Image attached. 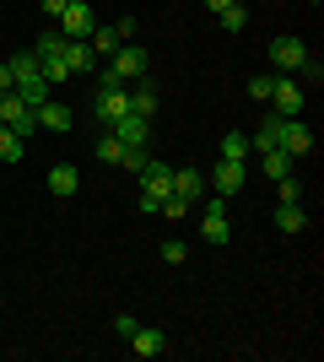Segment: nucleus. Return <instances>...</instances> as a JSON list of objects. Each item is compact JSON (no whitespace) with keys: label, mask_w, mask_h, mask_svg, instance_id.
<instances>
[{"label":"nucleus","mask_w":324,"mask_h":362,"mask_svg":"<svg viewBox=\"0 0 324 362\" xmlns=\"http://www.w3.org/2000/svg\"><path fill=\"white\" fill-rule=\"evenodd\" d=\"M276 227H281V233H303V227H308L303 200H281V206H276Z\"/></svg>","instance_id":"nucleus-17"},{"label":"nucleus","mask_w":324,"mask_h":362,"mask_svg":"<svg viewBox=\"0 0 324 362\" xmlns=\"http://www.w3.org/2000/svg\"><path fill=\"white\" fill-rule=\"evenodd\" d=\"M313 6H319V0H313Z\"/></svg>","instance_id":"nucleus-36"},{"label":"nucleus","mask_w":324,"mask_h":362,"mask_svg":"<svg viewBox=\"0 0 324 362\" xmlns=\"http://www.w3.org/2000/svg\"><path fill=\"white\" fill-rule=\"evenodd\" d=\"M0 92H16V76H11V60H0Z\"/></svg>","instance_id":"nucleus-33"},{"label":"nucleus","mask_w":324,"mask_h":362,"mask_svg":"<svg viewBox=\"0 0 324 362\" xmlns=\"http://www.w3.org/2000/svg\"><path fill=\"white\" fill-rule=\"evenodd\" d=\"M0 124H6V130H16V136L28 141L32 130H38V114H32V108L22 103L16 92H0Z\"/></svg>","instance_id":"nucleus-3"},{"label":"nucleus","mask_w":324,"mask_h":362,"mask_svg":"<svg viewBox=\"0 0 324 362\" xmlns=\"http://www.w3.org/2000/svg\"><path fill=\"white\" fill-rule=\"evenodd\" d=\"M205 6H211V11H227V6H238V0H205Z\"/></svg>","instance_id":"nucleus-35"},{"label":"nucleus","mask_w":324,"mask_h":362,"mask_svg":"<svg viewBox=\"0 0 324 362\" xmlns=\"http://www.w3.org/2000/svg\"><path fill=\"white\" fill-rule=\"evenodd\" d=\"M162 259H168V265H184V259H189V249H184L179 238H168V243H162Z\"/></svg>","instance_id":"nucleus-28"},{"label":"nucleus","mask_w":324,"mask_h":362,"mask_svg":"<svg viewBox=\"0 0 324 362\" xmlns=\"http://www.w3.org/2000/svg\"><path fill=\"white\" fill-rule=\"evenodd\" d=\"M303 81H292V76H270V114H281V119H297L303 114Z\"/></svg>","instance_id":"nucleus-2"},{"label":"nucleus","mask_w":324,"mask_h":362,"mask_svg":"<svg viewBox=\"0 0 324 362\" xmlns=\"http://www.w3.org/2000/svg\"><path fill=\"white\" fill-rule=\"evenodd\" d=\"M260 168L270 173V179H287V173H292V157H287L281 146H270V151H260Z\"/></svg>","instance_id":"nucleus-20"},{"label":"nucleus","mask_w":324,"mask_h":362,"mask_svg":"<svg viewBox=\"0 0 324 362\" xmlns=\"http://www.w3.org/2000/svg\"><path fill=\"white\" fill-rule=\"evenodd\" d=\"M97 157H103V163H119V157H124V141L114 136V130H103V136H97Z\"/></svg>","instance_id":"nucleus-24"},{"label":"nucleus","mask_w":324,"mask_h":362,"mask_svg":"<svg viewBox=\"0 0 324 362\" xmlns=\"http://www.w3.org/2000/svg\"><path fill=\"white\" fill-rule=\"evenodd\" d=\"M76 189H81V173H76V168H71V163H54V168H49V195L71 200V195H76Z\"/></svg>","instance_id":"nucleus-15"},{"label":"nucleus","mask_w":324,"mask_h":362,"mask_svg":"<svg viewBox=\"0 0 324 362\" xmlns=\"http://www.w3.org/2000/svg\"><path fill=\"white\" fill-rule=\"evenodd\" d=\"M281 124H287V119H281V114H270V119H265L260 130L248 136V146H254V151H270V146H281Z\"/></svg>","instance_id":"nucleus-19"},{"label":"nucleus","mask_w":324,"mask_h":362,"mask_svg":"<svg viewBox=\"0 0 324 362\" xmlns=\"http://www.w3.org/2000/svg\"><path fill=\"white\" fill-rule=\"evenodd\" d=\"M303 60H308L303 38H276V44H270V65H276V71H297Z\"/></svg>","instance_id":"nucleus-12"},{"label":"nucleus","mask_w":324,"mask_h":362,"mask_svg":"<svg viewBox=\"0 0 324 362\" xmlns=\"http://www.w3.org/2000/svg\"><path fill=\"white\" fill-rule=\"evenodd\" d=\"M92 114H97V124H114L119 114H130V87H114V92H97L92 98Z\"/></svg>","instance_id":"nucleus-7"},{"label":"nucleus","mask_w":324,"mask_h":362,"mask_svg":"<svg viewBox=\"0 0 324 362\" xmlns=\"http://www.w3.org/2000/svg\"><path fill=\"white\" fill-rule=\"evenodd\" d=\"M281 184V200H303V184L292 179V173H287V179H276Z\"/></svg>","instance_id":"nucleus-30"},{"label":"nucleus","mask_w":324,"mask_h":362,"mask_svg":"<svg viewBox=\"0 0 324 362\" xmlns=\"http://www.w3.org/2000/svg\"><path fill=\"white\" fill-rule=\"evenodd\" d=\"M157 108H162L157 87H146V81H140V87H130V114H140V119H152Z\"/></svg>","instance_id":"nucleus-18"},{"label":"nucleus","mask_w":324,"mask_h":362,"mask_svg":"<svg viewBox=\"0 0 324 362\" xmlns=\"http://www.w3.org/2000/svg\"><path fill=\"white\" fill-rule=\"evenodd\" d=\"M108 130H114L124 146H146V136H152V119H140V114H119Z\"/></svg>","instance_id":"nucleus-11"},{"label":"nucleus","mask_w":324,"mask_h":362,"mask_svg":"<svg viewBox=\"0 0 324 362\" xmlns=\"http://www.w3.org/2000/svg\"><path fill=\"white\" fill-rule=\"evenodd\" d=\"M87 44H92L97 54H119L124 38H119V28H92V33H87Z\"/></svg>","instance_id":"nucleus-21"},{"label":"nucleus","mask_w":324,"mask_h":362,"mask_svg":"<svg viewBox=\"0 0 324 362\" xmlns=\"http://www.w3.org/2000/svg\"><path fill=\"white\" fill-rule=\"evenodd\" d=\"M32 114H38V130H54V136H65V130L76 124V114H71L65 103H38Z\"/></svg>","instance_id":"nucleus-14"},{"label":"nucleus","mask_w":324,"mask_h":362,"mask_svg":"<svg viewBox=\"0 0 324 362\" xmlns=\"http://www.w3.org/2000/svg\"><path fill=\"white\" fill-rule=\"evenodd\" d=\"M227 233H232V222H227V200H222V195H216V200H205V216H200V238L222 249V243H227Z\"/></svg>","instance_id":"nucleus-5"},{"label":"nucleus","mask_w":324,"mask_h":362,"mask_svg":"<svg viewBox=\"0 0 324 362\" xmlns=\"http://www.w3.org/2000/svg\"><path fill=\"white\" fill-rule=\"evenodd\" d=\"M248 151H254V146H248L244 130H227V136H222V157H232V163H248Z\"/></svg>","instance_id":"nucleus-22"},{"label":"nucleus","mask_w":324,"mask_h":362,"mask_svg":"<svg viewBox=\"0 0 324 362\" xmlns=\"http://www.w3.org/2000/svg\"><path fill=\"white\" fill-rule=\"evenodd\" d=\"M22 151H28V141L16 136V130H6V124H0V163H22Z\"/></svg>","instance_id":"nucleus-23"},{"label":"nucleus","mask_w":324,"mask_h":362,"mask_svg":"<svg viewBox=\"0 0 324 362\" xmlns=\"http://www.w3.org/2000/svg\"><path fill=\"white\" fill-rule=\"evenodd\" d=\"M130 346H136V357H162V351H168V335L162 330H130Z\"/></svg>","instance_id":"nucleus-16"},{"label":"nucleus","mask_w":324,"mask_h":362,"mask_svg":"<svg viewBox=\"0 0 324 362\" xmlns=\"http://www.w3.org/2000/svg\"><path fill=\"white\" fill-rule=\"evenodd\" d=\"M11 76H16V98H22L28 108L49 103V81H44V71H38V60H32V49L11 54Z\"/></svg>","instance_id":"nucleus-1"},{"label":"nucleus","mask_w":324,"mask_h":362,"mask_svg":"<svg viewBox=\"0 0 324 362\" xmlns=\"http://www.w3.org/2000/svg\"><path fill=\"white\" fill-rule=\"evenodd\" d=\"M297 71H303V76H308V81H313V87H319V76H324V65H319V60H313V54H308V60L297 65Z\"/></svg>","instance_id":"nucleus-31"},{"label":"nucleus","mask_w":324,"mask_h":362,"mask_svg":"<svg viewBox=\"0 0 324 362\" xmlns=\"http://www.w3.org/2000/svg\"><path fill=\"white\" fill-rule=\"evenodd\" d=\"M119 168H130V173H140V168H146V146H124Z\"/></svg>","instance_id":"nucleus-26"},{"label":"nucleus","mask_w":324,"mask_h":362,"mask_svg":"<svg viewBox=\"0 0 324 362\" xmlns=\"http://www.w3.org/2000/svg\"><path fill=\"white\" fill-rule=\"evenodd\" d=\"M281 151H287L292 163H297V157H308V151H313V130L303 119H287V124H281Z\"/></svg>","instance_id":"nucleus-9"},{"label":"nucleus","mask_w":324,"mask_h":362,"mask_svg":"<svg viewBox=\"0 0 324 362\" xmlns=\"http://www.w3.org/2000/svg\"><path fill=\"white\" fill-rule=\"evenodd\" d=\"M146 49L140 44H119V54H114V76H119V81H140V76H146Z\"/></svg>","instance_id":"nucleus-8"},{"label":"nucleus","mask_w":324,"mask_h":362,"mask_svg":"<svg viewBox=\"0 0 324 362\" xmlns=\"http://www.w3.org/2000/svg\"><path fill=\"white\" fill-rule=\"evenodd\" d=\"M157 216H168V222H179V216H189V200L168 195V200H162V211H157Z\"/></svg>","instance_id":"nucleus-27"},{"label":"nucleus","mask_w":324,"mask_h":362,"mask_svg":"<svg viewBox=\"0 0 324 362\" xmlns=\"http://www.w3.org/2000/svg\"><path fill=\"white\" fill-rule=\"evenodd\" d=\"M92 28H97L92 0H65V11H60V38H87Z\"/></svg>","instance_id":"nucleus-4"},{"label":"nucleus","mask_w":324,"mask_h":362,"mask_svg":"<svg viewBox=\"0 0 324 362\" xmlns=\"http://www.w3.org/2000/svg\"><path fill=\"white\" fill-rule=\"evenodd\" d=\"M216 22H222V28H227V33H244V22H248L244 0H238V6H227V11H216Z\"/></svg>","instance_id":"nucleus-25"},{"label":"nucleus","mask_w":324,"mask_h":362,"mask_svg":"<svg viewBox=\"0 0 324 362\" xmlns=\"http://www.w3.org/2000/svg\"><path fill=\"white\" fill-rule=\"evenodd\" d=\"M65 65H71V76H92L97 71V49L87 44V38H65Z\"/></svg>","instance_id":"nucleus-10"},{"label":"nucleus","mask_w":324,"mask_h":362,"mask_svg":"<svg viewBox=\"0 0 324 362\" xmlns=\"http://www.w3.org/2000/svg\"><path fill=\"white\" fill-rule=\"evenodd\" d=\"M38 6H44L49 22H60V11H65V0H38Z\"/></svg>","instance_id":"nucleus-34"},{"label":"nucleus","mask_w":324,"mask_h":362,"mask_svg":"<svg viewBox=\"0 0 324 362\" xmlns=\"http://www.w3.org/2000/svg\"><path fill=\"white\" fill-rule=\"evenodd\" d=\"M114 87H124V81H119V76H114V65H108V71L97 76V92H114Z\"/></svg>","instance_id":"nucleus-32"},{"label":"nucleus","mask_w":324,"mask_h":362,"mask_svg":"<svg viewBox=\"0 0 324 362\" xmlns=\"http://www.w3.org/2000/svg\"><path fill=\"white\" fill-rule=\"evenodd\" d=\"M248 98H254V103H270V76H254V81H248Z\"/></svg>","instance_id":"nucleus-29"},{"label":"nucleus","mask_w":324,"mask_h":362,"mask_svg":"<svg viewBox=\"0 0 324 362\" xmlns=\"http://www.w3.org/2000/svg\"><path fill=\"white\" fill-rule=\"evenodd\" d=\"M173 195L195 206V200L205 195V173H200V168H173Z\"/></svg>","instance_id":"nucleus-13"},{"label":"nucleus","mask_w":324,"mask_h":362,"mask_svg":"<svg viewBox=\"0 0 324 362\" xmlns=\"http://www.w3.org/2000/svg\"><path fill=\"white\" fill-rule=\"evenodd\" d=\"M244 184H248V168H244V163H232V157H222V163L211 168V189H216L222 200H227V195H238Z\"/></svg>","instance_id":"nucleus-6"}]
</instances>
